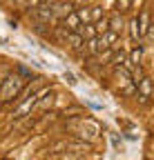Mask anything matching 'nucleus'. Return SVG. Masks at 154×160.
I'll list each match as a JSON object with an SVG mask.
<instances>
[{"mask_svg":"<svg viewBox=\"0 0 154 160\" xmlns=\"http://www.w3.org/2000/svg\"><path fill=\"white\" fill-rule=\"evenodd\" d=\"M25 85V78L20 73H13V76H7L5 78V82L0 85V100L3 102H7V100H13L18 96V91L23 89Z\"/></svg>","mask_w":154,"mask_h":160,"instance_id":"1","label":"nucleus"},{"mask_svg":"<svg viewBox=\"0 0 154 160\" xmlns=\"http://www.w3.org/2000/svg\"><path fill=\"white\" fill-rule=\"evenodd\" d=\"M40 93H43V91H38V93L29 96V100H25V102L18 105V109L13 111V118H23V116H27V113L36 107V102H38V98H40Z\"/></svg>","mask_w":154,"mask_h":160,"instance_id":"2","label":"nucleus"},{"mask_svg":"<svg viewBox=\"0 0 154 160\" xmlns=\"http://www.w3.org/2000/svg\"><path fill=\"white\" fill-rule=\"evenodd\" d=\"M116 78H119V85H121V89H123V93H127V96H132L134 93V80H132V76H130V71L127 69H116Z\"/></svg>","mask_w":154,"mask_h":160,"instance_id":"3","label":"nucleus"},{"mask_svg":"<svg viewBox=\"0 0 154 160\" xmlns=\"http://www.w3.org/2000/svg\"><path fill=\"white\" fill-rule=\"evenodd\" d=\"M136 87H139V98H141V102H147V100L152 98V80L143 76L139 82H136Z\"/></svg>","mask_w":154,"mask_h":160,"instance_id":"4","label":"nucleus"},{"mask_svg":"<svg viewBox=\"0 0 154 160\" xmlns=\"http://www.w3.org/2000/svg\"><path fill=\"white\" fill-rule=\"evenodd\" d=\"M81 133H83V138L87 136V138H96L101 133V127H98V122L96 120H92V118H87L85 122L81 125Z\"/></svg>","mask_w":154,"mask_h":160,"instance_id":"5","label":"nucleus"},{"mask_svg":"<svg viewBox=\"0 0 154 160\" xmlns=\"http://www.w3.org/2000/svg\"><path fill=\"white\" fill-rule=\"evenodd\" d=\"M67 45L72 47V49H81L83 45H85V38L78 33V31H67Z\"/></svg>","mask_w":154,"mask_h":160,"instance_id":"6","label":"nucleus"},{"mask_svg":"<svg viewBox=\"0 0 154 160\" xmlns=\"http://www.w3.org/2000/svg\"><path fill=\"white\" fill-rule=\"evenodd\" d=\"M72 13V5L69 2H51V16H58V18H65Z\"/></svg>","mask_w":154,"mask_h":160,"instance_id":"7","label":"nucleus"},{"mask_svg":"<svg viewBox=\"0 0 154 160\" xmlns=\"http://www.w3.org/2000/svg\"><path fill=\"white\" fill-rule=\"evenodd\" d=\"M147 25H150V13H147V11H143V13H141V18H136V27H139V38H143V36L147 33V29H150Z\"/></svg>","mask_w":154,"mask_h":160,"instance_id":"8","label":"nucleus"},{"mask_svg":"<svg viewBox=\"0 0 154 160\" xmlns=\"http://www.w3.org/2000/svg\"><path fill=\"white\" fill-rule=\"evenodd\" d=\"M65 27H67V31H78V29H81V18H78V13L65 16Z\"/></svg>","mask_w":154,"mask_h":160,"instance_id":"9","label":"nucleus"},{"mask_svg":"<svg viewBox=\"0 0 154 160\" xmlns=\"http://www.w3.org/2000/svg\"><path fill=\"white\" fill-rule=\"evenodd\" d=\"M109 31H123V18L121 16H112L109 18Z\"/></svg>","mask_w":154,"mask_h":160,"instance_id":"10","label":"nucleus"},{"mask_svg":"<svg viewBox=\"0 0 154 160\" xmlns=\"http://www.w3.org/2000/svg\"><path fill=\"white\" fill-rule=\"evenodd\" d=\"M141 58H143V49H141V47L132 49V53H130V65H132V67H134V65H139V62H141Z\"/></svg>","mask_w":154,"mask_h":160,"instance_id":"11","label":"nucleus"},{"mask_svg":"<svg viewBox=\"0 0 154 160\" xmlns=\"http://www.w3.org/2000/svg\"><path fill=\"white\" fill-rule=\"evenodd\" d=\"M94 27H96V33H105L107 29H109V20L107 18H103V20H96V22H94Z\"/></svg>","mask_w":154,"mask_h":160,"instance_id":"12","label":"nucleus"},{"mask_svg":"<svg viewBox=\"0 0 154 160\" xmlns=\"http://www.w3.org/2000/svg\"><path fill=\"white\" fill-rule=\"evenodd\" d=\"M63 160H81V158H74V156H67V158H63Z\"/></svg>","mask_w":154,"mask_h":160,"instance_id":"13","label":"nucleus"}]
</instances>
